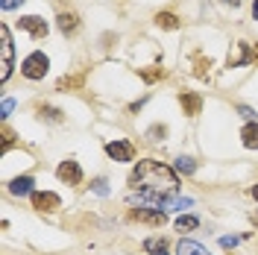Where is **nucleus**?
<instances>
[{"label":"nucleus","mask_w":258,"mask_h":255,"mask_svg":"<svg viewBox=\"0 0 258 255\" xmlns=\"http://www.w3.org/2000/svg\"><path fill=\"white\" fill-rule=\"evenodd\" d=\"M129 185L141 194L144 200L159 203L161 197L176 194L179 179L167 164H161V161H156V159H144V161H138L135 170L129 173Z\"/></svg>","instance_id":"f257e3e1"},{"label":"nucleus","mask_w":258,"mask_h":255,"mask_svg":"<svg viewBox=\"0 0 258 255\" xmlns=\"http://www.w3.org/2000/svg\"><path fill=\"white\" fill-rule=\"evenodd\" d=\"M144 82H156V80H164V68H141L138 71Z\"/></svg>","instance_id":"6ab92c4d"},{"label":"nucleus","mask_w":258,"mask_h":255,"mask_svg":"<svg viewBox=\"0 0 258 255\" xmlns=\"http://www.w3.org/2000/svg\"><path fill=\"white\" fill-rule=\"evenodd\" d=\"M252 18H258V0L252 3Z\"/></svg>","instance_id":"7c9ffc66"},{"label":"nucleus","mask_w":258,"mask_h":255,"mask_svg":"<svg viewBox=\"0 0 258 255\" xmlns=\"http://www.w3.org/2000/svg\"><path fill=\"white\" fill-rule=\"evenodd\" d=\"M206 68H211V62H206V59H197V77H206Z\"/></svg>","instance_id":"bb28decb"},{"label":"nucleus","mask_w":258,"mask_h":255,"mask_svg":"<svg viewBox=\"0 0 258 255\" xmlns=\"http://www.w3.org/2000/svg\"><path fill=\"white\" fill-rule=\"evenodd\" d=\"M252 197H255V200H258V185H252Z\"/></svg>","instance_id":"2f4dec72"},{"label":"nucleus","mask_w":258,"mask_h":255,"mask_svg":"<svg viewBox=\"0 0 258 255\" xmlns=\"http://www.w3.org/2000/svg\"><path fill=\"white\" fill-rule=\"evenodd\" d=\"M223 3H229V6H241V0H223Z\"/></svg>","instance_id":"c756f323"},{"label":"nucleus","mask_w":258,"mask_h":255,"mask_svg":"<svg viewBox=\"0 0 258 255\" xmlns=\"http://www.w3.org/2000/svg\"><path fill=\"white\" fill-rule=\"evenodd\" d=\"M106 153H109L114 161H132L135 159V147L129 141H120V138H114V141L106 144Z\"/></svg>","instance_id":"423d86ee"},{"label":"nucleus","mask_w":258,"mask_h":255,"mask_svg":"<svg viewBox=\"0 0 258 255\" xmlns=\"http://www.w3.org/2000/svg\"><path fill=\"white\" fill-rule=\"evenodd\" d=\"M144 249L150 255H167V240H164V238H147L144 240Z\"/></svg>","instance_id":"2eb2a0df"},{"label":"nucleus","mask_w":258,"mask_h":255,"mask_svg":"<svg viewBox=\"0 0 258 255\" xmlns=\"http://www.w3.org/2000/svg\"><path fill=\"white\" fill-rule=\"evenodd\" d=\"M24 0H0V9L3 12H9V9H15V6H21Z\"/></svg>","instance_id":"a878e982"},{"label":"nucleus","mask_w":258,"mask_h":255,"mask_svg":"<svg viewBox=\"0 0 258 255\" xmlns=\"http://www.w3.org/2000/svg\"><path fill=\"white\" fill-rule=\"evenodd\" d=\"M9 147H12V132L3 126V150H9Z\"/></svg>","instance_id":"cd10ccee"},{"label":"nucleus","mask_w":258,"mask_h":255,"mask_svg":"<svg viewBox=\"0 0 258 255\" xmlns=\"http://www.w3.org/2000/svg\"><path fill=\"white\" fill-rule=\"evenodd\" d=\"M164 135H167V126H153L150 132H147V138H150V141H161Z\"/></svg>","instance_id":"4be33fe9"},{"label":"nucleus","mask_w":258,"mask_h":255,"mask_svg":"<svg viewBox=\"0 0 258 255\" xmlns=\"http://www.w3.org/2000/svg\"><path fill=\"white\" fill-rule=\"evenodd\" d=\"M238 112H241V117H246V120H249V123H252V109H249V106H241V109H238Z\"/></svg>","instance_id":"c85d7f7f"},{"label":"nucleus","mask_w":258,"mask_h":255,"mask_svg":"<svg viewBox=\"0 0 258 255\" xmlns=\"http://www.w3.org/2000/svg\"><path fill=\"white\" fill-rule=\"evenodd\" d=\"M241 141L246 150H258V123H246L241 129Z\"/></svg>","instance_id":"ddd939ff"},{"label":"nucleus","mask_w":258,"mask_h":255,"mask_svg":"<svg viewBox=\"0 0 258 255\" xmlns=\"http://www.w3.org/2000/svg\"><path fill=\"white\" fill-rule=\"evenodd\" d=\"M32 176H18V179H12L9 182V194H15V197H27V194H32Z\"/></svg>","instance_id":"9b49d317"},{"label":"nucleus","mask_w":258,"mask_h":255,"mask_svg":"<svg viewBox=\"0 0 258 255\" xmlns=\"http://www.w3.org/2000/svg\"><path fill=\"white\" fill-rule=\"evenodd\" d=\"M12 109H15V100H9V97H6V100L0 103V117L6 120V117H9V112H12Z\"/></svg>","instance_id":"b1692460"},{"label":"nucleus","mask_w":258,"mask_h":255,"mask_svg":"<svg viewBox=\"0 0 258 255\" xmlns=\"http://www.w3.org/2000/svg\"><path fill=\"white\" fill-rule=\"evenodd\" d=\"M38 112H41V117H47V120H53V123H62V120H64L62 112H59V109H53V106H41Z\"/></svg>","instance_id":"412c9836"},{"label":"nucleus","mask_w":258,"mask_h":255,"mask_svg":"<svg viewBox=\"0 0 258 255\" xmlns=\"http://www.w3.org/2000/svg\"><path fill=\"white\" fill-rule=\"evenodd\" d=\"M0 53H3V62H0V82L9 80L12 74V35H9V27L0 24Z\"/></svg>","instance_id":"20e7f679"},{"label":"nucleus","mask_w":258,"mask_h":255,"mask_svg":"<svg viewBox=\"0 0 258 255\" xmlns=\"http://www.w3.org/2000/svg\"><path fill=\"white\" fill-rule=\"evenodd\" d=\"M82 82H85L82 74H77V77H62V80L56 82V88H59V91H68V88H80Z\"/></svg>","instance_id":"f3484780"},{"label":"nucleus","mask_w":258,"mask_h":255,"mask_svg":"<svg viewBox=\"0 0 258 255\" xmlns=\"http://www.w3.org/2000/svg\"><path fill=\"white\" fill-rule=\"evenodd\" d=\"M156 24H159L161 30H179V18L173 12H159L156 15Z\"/></svg>","instance_id":"dca6fc26"},{"label":"nucleus","mask_w":258,"mask_h":255,"mask_svg":"<svg viewBox=\"0 0 258 255\" xmlns=\"http://www.w3.org/2000/svg\"><path fill=\"white\" fill-rule=\"evenodd\" d=\"M176 255H209V249L200 246V243H194V240H179Z\"/></svg>","instance_id":"4468645a"},{"label":"nucleus","mask_w":258,"mask_h":255,"mask_svg":"<svg viewBox=\"0 0 258 255\" xmlns=\"http://www.w3.org/2000/svg\"><path fill=\"white\" fill-rule=\"evenodd\" d=\"M179 103H182V109H185V114H200V109H203V97L197 94V91H182L179 94Z\"/></svg>","instance_id":"9d476101"},{"label":"nucleus","mask_w":258,"mask_h":255,"mask_svg":"<svg viewBox=\"0 0 258 255\" xmlns=\"http://www.w3.org/2000/svg\"><path fill=\"white\" fill-rule=\"evenodd\" d=\"M91 188H94V194L106 197V194H109V182H106V179H94V185H91Z\"/></svg>","instance_id":"393cba45"},{"label":"nucleus","mask_w":258,"mask_h":255,"mask_svg":"<svg viewBox=\"0 0 258 255\" xmlns=\"http://www.w3.org/2000/svg\"><path fill=\"white\" fill-rule=\"evenodd\" d=\"M56 173H59V179L68 182V185H80L82 182V167L77 164V161H62Z\"/></svg>","instance_id":"1a4fd4ad"},{"label":"nucleus","mask_w":258,"mask_h":255,"mask_svg":"<svg viewBox=\"0 0 258 255\" xmlns=\"http://www.w3.org/2000/svg\"><path fill=\"white\" fill-rule=\"evenodd\" d=\"M59 30H62L64 35H74V32L80 30V18H77V12H62V15H59Z\"/></svg>","instance_id":"f8f14e48"},{"label":"nucleus","mask_w":258,"mask_h":255,"mask_svg":"<svg viewBox=\"0 0 258 255\" xmlns=\"http://www.w3.org/2000/svg\"><path fill=\"white\" fill-rule=\"evenodd\" d=\"M197 226H200V220H197V217H191V214H185V217H179V220H176L179 232H191V229H197Z\"/></svg>","instance_id":"aec40b11"},{"label":"nucleus","mask_w":258,"mask_h":255,"mask_svg":"<svg viewBox=\"0 0 258 255\" xmlns=\"http://www.w3.org/2000/svg\"><path fill=\"white\" fill-rule=\"evenodd\" d=\"M18 27L27 30L30 35H35V38H44V35H47V21L38 18V15H24L21 21H18Z\"/></svg>","instance_id":"6e6552de"},{"label":"nucleus","mask_w":258,"mask_h":255,"mask_svg":"<svg viewBox=\"0 0 258 255\" xmlns=\"http://www.w3.org/2000/svg\"><path fill=\"white\" fill-rule=\"evenodd\" d=\"M241 65H258V41H238L232 44L229 56H226V68H241Z\"/></svg>","instance_id":"f03ea898"},{"label":"nucleus","mask_w":258,"mask_h":255,"mask_svg":"<svg viewBox=\"0 0 258 255\" xmlns=\"http://www.w3.org/2000/svg\"><path fill=\"white\" fill-rule=\"evenodd\" d=\"M176 170L179 173H185V176H191L194 170H197V161H194L191 156H179L176 159Z\"/></svg>","instance_id":"a211bd4d"},{"label":"nucleus","mask_w":258,"mask_h":255,"mask_svg":"<svg viewBox=\"0 0 258 255\" xmlns=\"http://www.w3.org/2000/svg\"><path fill=\"white\" fill-rule=\"evenodd\" d=\"M129 220L150 226H164V211L161 208H129Z\"/></svg>","instance_id":"39448f33"},{"label":"nucleus","mask_w":258,"mask_h":255,"mask_svg":"<svg viewBox=\"0 0 258 255\" xmlns=\"http://www.w3.org/2000/svg\"><path fill=\"white\" fill-rule=\"evenodd\" d=\"M59 206H62V200L53 191H35L32 194V208H35V211H56Z\"/></svg>","instance_id":"0eeeda50"},{"label":"nucleus","mask_w":258,"mask_h":255,"mask_svg":"<svg viewBox=\"0 0 258 255\" xmlns=\"http://www.w3.org/2000/svg\"><path fill=\"white\" fill-rule=\"evenodd\" d=\"M47 68H50V59L41 53V50H35V53H30V56L24 59V65H21V74H24L27 80H44Z\"/></svg>","instance_id":"7ed1b4c3"},{"label":"nucleus","mask_w":258,"mask_h":255,"mask_svg":"<svg viewBox=\"0 0 258 255\" xmlns=\"http://www.w3.org/2000/svg\"><path fill=\"white\" fill-rule=\"evenodd\" d=\"M246 238V235H238V238H232V235H226V238H220V246H226V249H232V246H238L241 240Z\"/></svg>","instance_id":"5701e85b"}]
</instances>
